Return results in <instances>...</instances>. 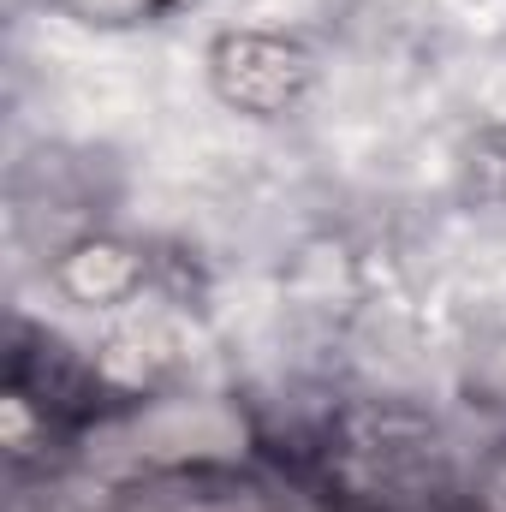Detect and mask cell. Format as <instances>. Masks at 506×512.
<instances>
[{"mask_svg":"<svg viewBox=\"0 0 506 512\" xmlns=\"http://www.w3.org/2000/svg\"><path fill=\"white\" fill-rule=\"evenodd\" d=\"M203 84L227 114L251 126H280L316 96L322 42L292 24H227L203 48Z\"/></svg>","mask_w":506,"mask_h":512,"instance_id":"cell-1","label":"cell"},{"mask_svg":"<svg viewBox=\"0 0 506 512\" xmlns=\"http://www.w3.org/2000/svg\"><path fill=\"white\" fill-rule=\"evenodd\" d=\"M48 286L72 304V310H126L149 292V274L155 262L149 251L126 239V233H108V227H90L78 239H66L60 251H48Z\"/></svg>","mask_w":506,"mask_h":512,"instance_id":"cell-2","label":"cell"},{"mask_svg":"<svg viewBox=\"0 0 506 512\" xmlns=\"http://www.w3.org/2000/svg\"><path fill=\"white\" fill-rule=\"evenodd\" d=\"M120 512H262L251 489H233V477L221 465H197V471H155L149 483H137Z\"/></svg>","mask_w":506,"mask_h":512,"instance_id":"cell-3","label":"cell"},{"mask_svg":"<svg viewBox=\"0 0 506 512\" xmlns=\"http://www.w3.org/2000/svg\"><path fill=\"white\" fill-rule=\"evenodd\" d=\"M203 0H48L54 18L96 30V36H143V30H167L179 18H191Z\"/></svg>","mask_w":506,"mask_h":512,"instance_id":"cell-4","label":"cell"},{"mask_svg":"<svg viewBox=\"0 0 506 512\" xmlns=\"http://www.w3.org/2000/svg\"><path fill=\"white\" fill-rule=\"evenodd\" d=\"M465 399L489 417H506V328L483 334L465 352Z\"/></svg>","mask_w":506,"mask_h":512,"instance_id":"cell-5","label":"cell"}]
</instances>
